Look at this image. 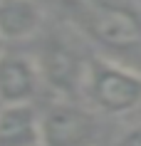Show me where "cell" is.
Instances as JSON below:
<instances>
[{
	"instance_id": "obj_1",
	"label": "cell",
	"mask_w": 141,
	"mask_h": 146,
	"mask_svg": "<svg viewBox=\"0 0 141 146\" xmlns=\"http://www.w3.org/2000/svg\"><path fill=\"white\" fill-rule=\"evenodd\" d=\"M74 30L99 47L102 57L141 72V3L139 0H62Z\"/></svg>"
},
{
	"instance_id": "obj_2",
	"label": "cell",
	"mask_w": 141,
	"mask_h": 146,
	"mask_svg": "<svg viewBox=\"0 0 141 146\" xmlns=\"http://www.w3.org/2000/svg\"><path fill=\"white\" fill-rule=\"evenodd\" d=\"M79 99L104 116H124L141 107V72L97 54L89 60Z\"/></svg>"
},
{
	"instance_id": "obj_3",
	"label": "cell",
	"mask_w": 141,
	"mask_h": 146,
	"mask_svg": "<svg viewBox=\"0 0 141 146\" xmlns=\"http://www.w3.org/2000/svg\"><path fill=\"white\" fill-rule=\"evenodd\" d=\"M89 60L92 57H84V52L62 35H50L47 40H42L35 54L45 87H50L62 99L79 97Z\"/></svg>"
},
{
	"instance_id": "obj_4",
	"label": "cell",
	"mask_w": 141,
	"mask_h": 146,
	"mask_svg": "<svg viewBox=\"0 0 141 146\" xmlns=\"http://www.w3.org/2000/svg\"><path fill=\"white\" fill-rule=\"evenodd\" d=\"M42 116V146H97L99 114L84 102L55 99L40 111Z\"/></svg>"
},
{
	"instance_id": "obj_5",
	"label": "cell",
	"mask_w": 141,
	"mask_h": 146,
	"mask_svg": "<svg viewBox=\"0 0 141 146\" xmlns=\"http://www.w3.org/2000/svg\"><path fill=\"white\" fill-rule=\"evenodd\" d=\"M42 74L35 57L15 50L0 54V107L3 104H32L40 94Z\"/></svg>"
},
{
	"instance_id": "obj_6",
	"label": "cell",
	"mask_w": 141,
	"mask_h": 146,
	"mask_svg": "<svg viewBox=\"0 0 141 146\" xmlns=\"http://www.w3.org/2000/svg\"><path fill=\"white\" fill-rule=\"evenodd\" d=\"M0 146H42V116L35 104L0 107Z\"/></svg>"
},
{
	"instance_id": "obj_7",
	"label": "cell",
	"mask_w": 141,
	"mask_h": 146,
	"mask_svg": "<svg viewBox=\"0 0 141 146\" xmlns=\"http://www.w3.org/2000/svg\"><path fill=\"white\" fill-rule=\"evenodd\" d=\"M45 13L37 0H0V35L5 42H25L42 30Z\"/></svg>"
},
{
	"instance_id": "obj_8",
	"label": "cell",
	"mask_w": 141,
	"mask_h": 146,
	"mask_svg": "<svg viewBox=\"0 0 141 146\" xmlns=\"http://www.w3.org/2000/svg\"><path fill=\"white\" fill-rule=\"evenodd\" d=\"M111 146H141V124H134V126L124 129L114 139Z\"/></svg>"
},
{
	"instance_id": "obj_9",
	"label": "cell",
	"mask_w": 141,
	"mask_h": 146,
	"mask_svg": "<svg viewBox=\"0 0 141 146\" xmlns=\"http://www.w3.org/2000/svg\"><path fill=\"white\" fill-rule=\"evenodd\" d=\"M5 45H8V42H5V40H3V35H0V54L5 52Z\"/></svg>"
},
{
	"instance_id": "obj_10",
	"label": "cell",
	"mask_w": 141,
	"mask_h": 146,
	"mask_svg": "<svg viewBox=\"0 0 141 146\" xmlns=\"http://www.w3.org/2000/svg\"><path fill=\"white\" fill-rule=\"evenodd\" d=\"M139 3H141V0H139Z\"/></svg>"
}]
</instances>
